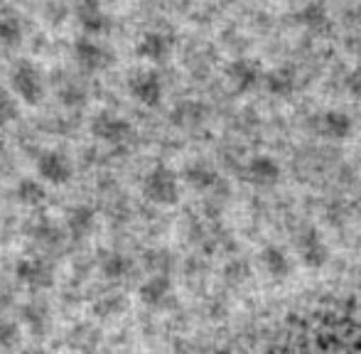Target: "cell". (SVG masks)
Masks as SVG:
<instances>
[{"instance_id":"obj_6","label":"cell","mask_w":361,"mask_h":354,"mask_svg":"<svg viewBox=\"0 0 361 354\" xmlns=\"http://www.w3.org/2000/svg\"><path fill=\"white\" fill-rule=\"evenodd\" d=\"M91 135L99 138L101 143L118 145L133 135V126H130V121L123 118V116L111 114V111H101V114H96L94 121H91Z\"/></svg>"},{"instance_id":"obj_16","label":"cell","mask_w":361,"mask_h":354,"mask_svg":"<svg viewBox=\"0 0 361 354\" xmlns=\"http://www.w3.org/2000/svg\"><path fill=\"white\" fill-rule=\"evenodd\" d=\"M263 87L271 96H278V99H286L295 91L298 87V74L293 72L290 67H278V69H271L263 79Z\"/></svg>"},{"instance_id":"obj_18","label":"cell","mask_w":361,"mask_h":354,"mask_svg":"<svg viewBox=\"0 0 361 354\" xmlns=\"http://www.w3.org/2000/svg\"><path fill=\"white\" fill-rule=\"evenodd\" d=\"M96 226V212L89 205H76L67 212V229L76 239H84Z\"/></svg>"},{"instance_id":"obj_5","label":"cell","mask_w":361,"mask_h":354,"mask_svg":"<svg viewBox=\"0 0 361 354\" xmlns=\"http://www.w3.org/2000/svg\"><path fill=\"white\" fill-rule=\"evenodd\" d=\"M74 59L84 72H104L114 64L116 54L96 37H81L74 44Z\"/></svg>"},{"instance_id":"obj_7","label":"cell","mask_w":361,"mask_h":354,"mask_svg":"<svg viewBox=\"0 0 361 354\" xmlns=\"http://www.w3.org/2000/svg\"><path fill=\"white\" fill-rule=\"evenodd\" d=\"M226 79L233 87V91L248 94V91L261 87L263 79H266V72H263V67L256 62V59L241 57V59H233V62L226 67Z\"/></svg>"},{"instance_id":"obj_14","label":"cell","mask_w":361,"mask_h":354,"mask_svg":"<svg viewBox=\"0 0 361 354\" xmlns=\"http://www.w3.org/2000/svg\"><path fill=\"white\" fill-rule=\"evenodd\" d=\"M281 175H283L281 165H278V160L271 158V155H256V158H251V163L246 165V177L256 187L278 185Z\"/></svg>"},{"instance_id":"obj_22","label":"cell","mask_w":361,"mask_h":354,"mask_svg":"<svg viewBox=\"0 0 361 354\" xmlns=\"http://www.w3.org/2000/svg\"><path fill=\"white\" fill-rule=\"evenodd\" d=\"M130 271H133V261L121 251H111L101 259V273L109 281H123V278L130 276Z\"/></svg>"},{"instance_id":"obj_3","label":"cell","mask_w":361,"mask_h":354,"mask_svg":"<svg viewBox=\"0 0 361 354\" xmlns=\"http://www.w3.org/2000/svg\"><path fill=\"white\" fill-rule=\"evenodd\" d=\"M37 175L42 182L54 187L67 185L69 180L74 177V165L72 158H69L64 150H42L37 158Z\"/></svg>"},{"instance_id":"obj_12","label":"cell","mask_w":361,"mask_h":354,"mask_svg":"<svg viewBox=\"0 0 361 354\" xmlns=\"http://www.w3.org/2000/svg\"><path fill=\"white\" fill-rule=\"evenodd\" d=\"M314 128L327 140H347L354 130V121L344 111H324L314 116Z\"/></svg>"},{"instance_id":"obj_17","label":"cell","mask_w":361,"mask_h":354,"mask_svg":"<svg viewBox=\"0 0 361 354\" xmlns=\"http://www.w3.org/2000/svg\"><path fill=\"white\" fill-rule=\"evenodd\" d=\"M295 20H298L305 30H310V32H322V30L329 28V13L319 0H310V3H305L302 8L298 10Z\"/></svg>"},{"instance_id":"obj_8","label":"cell","mask_w":361,"mask_h":354,"mask_svg":"<svg viewBox=\"0 0 361 354\" xmlns=\"http://www.w3.org/2000/svg\"><path fill=\"white\" fill-rule=\"evenodd\" d=\"M76 23L86 37H101L111 30V18L101 0H79L76 3Z\"/></svg>"},{"instance_id":"obj_11","label":"cell","mask_w":361,"mask_h":354,"mask_svg":"<svg viewBox=\"0 0 361 354\" xmlns=\"http://www.w3.org/2000/svg\"><path fill=\"white\" fill-rule=\"evenodd\" d=\"M298 254L307 268H322L329 261V246L322 239V234L310 226L298 236Z\"/></svg>"},{"instance_id":"obj_15","label":"cell","mask_w":361,"mask_h":354,"mask_svg":"<svg viewBox=\"0 0 361 354\" xmlns=\"http://www.w3.org/2000/svg\"><path fill=\"white\" fill-rule=\"evenodd\" d=\"M261 264H263V271L271 278H278V281H283V278H288L290 273H293V259H290L283 246H276V244L266 246V249L261 251Z\"/></svg>"},{"instance_id":"obj_26","label":"cell","mask_w":361,"mask_h":354,"mask_svg":"<svg viewBox=\"0 0 361 354\" xmlns=\"http://www.w3.org/2000/svg\"><path fill=\"white\" fill-rule=\"evenodd\" d=\"M13 96L15 94H10V91H5L0 87V128L18 118V104H15Z\"/></svg>"},{"instance_id":"obj_1","label":"cell","mask_w":361,"mask_h":354,"mask_svg":"<svg viewBox=\"0 0 361 354\" xmlns=\"http://www.w3.org/2000/svg\"><path fill=\"white\" fill-rule=\"evenodd\" d=\"M143 195L152 205L172 207L180 200V177L167 165H155L143 177Z\"/></svg>"},{"instance_id":"obj_25","label":"cell","mask_w":361,"mask_h":354,"mask_svg":"<svg viewBox=\"0 0 361 354\" xmlns=\"http://www.w3.org/2000/svg\"><path fill=\"white\" fill-rule=\"evenodd\" d=\"M20 342V327L13 320H0V352L15 350Z\"/></svg>"},{"instance_id":"obj_29","label":"cell","mask_w":361,"mask_h":354,"mask_svg":"<svg viewBox=\"0 0 361 354\" xmlns=\"http://www.w3.org/2000/svg\"><path fill=\"white\" fill-rule=\"evenodd\" d=\"M347 89L352 91V94H361V72L349 74V79H347Z\"/></svg>"},{"instance_id":"obj_10","label":"cell","mask_w":361,"mask_h":354,"mask_svg":"<svg viewBox=\"0 0 361 354\" xmlns=\"http://www.w3.org/2000/svg\"><path fill=\"white\" fill-rule=\"evenodd\" d=\"M175 295V286H172L170 276L167 273H152L150 278H145L138 288L140 303L147 307H165L172 303Z\"/></svg>"},{"instance_id":"obj_9","label":"cell","mask_w":361,"mask_h":354,"mask_svg":"<svg viewBox=\"0 0 361 354\" xmlns=\"http://www.w3.org/2000/svg\"><path fill=\"white\" fill-rule=\"evenodd\" d=\"M15 276L20 278V283H25L32 291H47L54 286V268L49 261L44 259H23L15 268Z\"/></svg>"},{"instance_id":"obj_13","label":"cell","mask_w":361,"mask_h":354,"mask_svg":"<svg viewBox=\"0 0 361 354\" xmlns=\"http://www.w3.org/2000/svg\"><path fill=\"white\" fill-rule=\"evenodd\" d=\"M172 52V37L167 32H160V30H152V32H145L143 37L135 44V54L145 62L160 64L170 57Z\"/></svg>"},{"instance_id":"obj_4","label":"cell","mask_w":361,"mask_h":354,"mask_svg":"<svg viewBox=\"0 0 361 354\" xmlns=\"http://www.w3.org/2000/svg\"><path fill=\"white\" fill-rule=\"evenodd\" d=\"M128 94L133 96L140 106L155 109V106L162 104L165 84H162V77L157 72H152V69H140V72L128 77Z\"/></svg>"},{"instance_id":"obj_24","label":"cell","mask_w":361,"mask_h":354,"mask_svg":"<svg viewBox=\"0 0 361 354\" xmlns=\"http://www.w3.org/2000/svg\"><path fill=\"white\" fill-rule=\"evenodd\" d=\"M23 320L32 332H44L49 325V307L44 300H30L23 305Z\"/></svg>"},{"instance_id":"obj_23","label":"cell","mask_w":361,"mask_h":354,"mask_svg":"<svg viewBox=\"0 0 361 354\" xmlns=\"http://www.w3.org/2000/svg\"><path fill=\"white\" fill-rule=\"evenodd\" d=\"M23 37V20L18 15H0V47H18Z\"/></svg>"},{"instance_id":"obj_20","label":"cell","mask_w":361,"mask_h":354,"mask_svg":"<svg viewBox=\"0 0 361 354\" xmlns=\"http://www.w3.org/2000/svg\"><path fill=\"white\" fill-rule=\"evenodd\" d=\"M207 118V106L200 101H182L172 111V123L180 128H195V126L204 123Z\"/></svg>"},{"instance_id":"obj_21","label":"cell","mask_w":361,"mask_h":354,"mask_svg":"<svg viewBox=\"0 0 361 354\" xmlns=\"http://www.w3.org/2000/svg\"><path fill=\"white\" fill-rule=\"evenodd\" d=\"M15 200L25 207H39L47 200V190H44L42 180H32V177H25L15 187Z\"/></svg>"},{"instance_id":"obj_27","label":"cell","mask_w":361,"mask_h":354,"mask_svg":"<svg viewBox=\"0 0 361 354\" xmlns=\"http://www.w3.org/2000/svg\"><path fill=\"white\" fill-rule=\"evenodd\" d=\"M32 234H35V239L44 241V244H57L59 241V229L54 224H49V221H39L32 229Z\"/></svg>"},{"instance_id":"obj_2","label":"cell","mask_w":361,"mask_h":354,"mask_svg":"<svg viewBox=\"0 0 361 354\" xmlns=\"http://www.w3.org/2000/svg\"><path fill=\"white\" fill-rule=\"evenodd\" d=\"M10 89H13V94L18 96L23 104H27V106L42 104V99H44L42 72H39L32 62L23 59V62L15 64L13 72H10Z\"/></svg>"},{"instance_id":"obj_30","label":"cell","mask_w":361,"mask_h":354,"mask_svg":"<svg viewBox=\"0 0 361 354\" xmlns=\"http://www.w3.org/2000/svg\"><path fill=\"white\" fill-rule=\"evenodd\" d=\"M20 354H47V352H44L42 347H27V350H23Z\"/></svg>"},{"instance_id":"obj_28","label":"cell","mask_w":361,"mask_h":354,"mask_svg":"<svg viewBox=\"0 0 361 354\" xmlns=\"http://www.w3.org/2000/svg\"><path fill=\"white\" fill-rule=\"evenodd\" d=\"M59 99H62L64 106H84L86 104V91L81 89V87H74V84H69L67 89H62Z\"/></svg>"},{"instance_id":"obj_19","label":"cell","mask_w":361,"mask_h":354,"mask_svg":"<svg viewBox=\"0 0 361 354\" xmlns=\"http://www.w3.org/2000/svg\"><path fill=\"white\" fill-rule=\"evenodd\" d=\"M185 180L190 187H195V190L200 192H209L214 190L219 185V173L214 168H212L209 163H202V160H197V163L187 165L185 168Z\"/></svg>"}]
</instances>
